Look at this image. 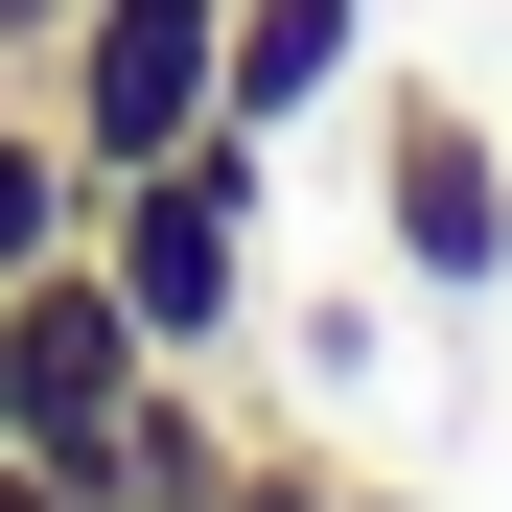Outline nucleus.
<instances>
[{
  "instance_id": "f257e3e1",
  "label": "nucleus",
  "mask_w": 512,
  "mask_h": 512,
  "mask_svg": "<svg viewBox=\"0 0 512 512\" xmlns=\"http://www.w3.org/2000/svg\"><path fill=\"white\" fill-rule=\"evenodd\" d=\"M94 280L140 303V350H163V373H233V350H256V303H280V163H256L233 117H210V140H163V163H117V187H94Z\"/></svg>"
},
{
  "instance_id": "f03ea898",
  "label": "nucleus",
  "mask_w": 512,
  "mask_h": 512,
  "mask_svg": "<svg viewBox=\"0 0 512 512\" xmlns=\"http://www.w3.org/2000/svg\"><path fill=\"white\" fill-rule=\"evenodd\" d=\"M24 94L70 117V163H163V140H210L233 117V0H70V24L24 47Z\"/></svg>"
},
{
  "instance_id": "7ed1b4c3",
  "label": "nucleus",
  "mask_w": 512,
  "mask_h": 512,
  "mask_svg": "<svg viewBox=\"0 0 512 512\" xmlns=\"http://www.w3.org/2000/svg\"><path fill=\"white\" fill-rule=\"evenodd\" d=\"M373 256L419 303H512V140L466 94H396L373 117Z\"/></svg>"
},
{
  "instance_id": "20e7f679",
  "label": "nucleus",
  "mask_w": 512,
  "mask_h": 512,
  "mask_svg": "<svg viewBox=\"0 0 512 512\" xmlns=\"http://www.w3.org/2000/svg\"><path fill=\"white\" fill-rule=\"evenodd\" d=\"M140 373H163V350H140V303L94 280V233L0 280V443H94V419H117Z\"/></svg>"
},
{
  "instance_id": "39448f33",
  "label": "nucleus",
  "mask_w": 512,
  "mask_h": 512,
  "mask_svg": "<svg viewBox=\"0 0 512 512\" xmlns=\"http://www.w3.org/2000/svg\"><path fill=\"white\" fill-rule=\"evenodd\" d=\"M233 373H140L117 419H94V512H233Z\"/></svg>"
},
{
  "instance_id": "423d86ee",
  "label": "nucleus",
  "mask_w": 512,
  "mask_h": 512,
  "mask_svg": "<svg viewBox=\"0 0 512 512\" xmlns=\"http://www.w3.org/2000/svg\"><path fill=\"white\" fill-rule=\"evenodd\" d=\"M373 70V0H233V140H280V117H326Z\"/></svg>"
},
{
  "instance_id": "0eeeda50",
  "label": "nucleus",
  "mask_w": 512,
  "mask_h": 512,
  "mask_svg": "<svg viewBox=\"0 0 512 512\" xmlns=\"http://www.w3.org/2000/svg\"><path fill=\"white\" fill-rule=\"evenodd\" d=\"M70 233H94V163H70V117L0 70V280H24V256H70Z\"/></svg>"
},
{
  "instance_id": "6e6552de",
  "label": "nucleus",
  "mask_w": 512,
  "mask_h": 512,
  "mask_svg": "<svg viewBox=\"0 0 512 512\" xmlns=\"http://www.w3.org/2000/svg\"><path fill=\"white\" fill-rule=\"evenodd\" d=\"M0 512H94V443H0Z\"/></svg>"
},
{
  "instance_id": "1a4fd4ad",
  "label": "nucleus",
  "mask_w": 512,
  "mask_h": 512,
  "mask_svg": "<svg viewBox=\"0 0 512 512\" xmlns=\"http://www.w3.org/2000/svg\"><path fill=\"white\" fill-rule=\"evenodd\" d=\"M47 24H70V0H0V70H24V47H47Z\"/></svg>"
}]
</instances>
